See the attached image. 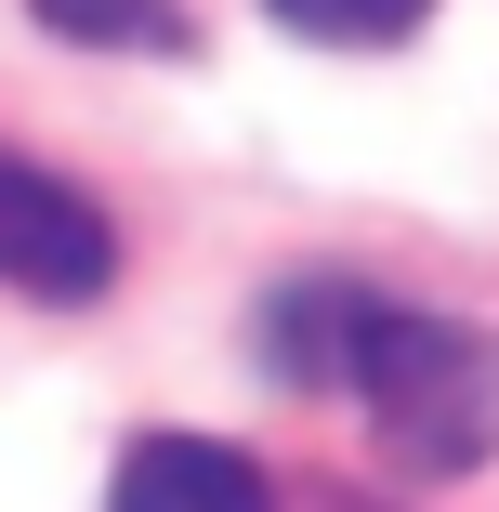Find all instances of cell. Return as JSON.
<instances>
[{"instance_id":"cell-1","label":"cell","mask_w":499,"mask_h":512,"mask_svg":"<svg viewBox=\"0 0 499 512\" xmlns=\"http://www.w3.org/2000/svg\"><path fill=\"white\" fill-rule=\"evenodd\" d=\"M342 394L368 407V434L408 473L499 460V329H473V316H408V302H381Z\"/></svg>"},{"instance_id":"cell-6","label":"cell","mask_w":499,"mask_h":512,"mask_svg":"<svg viewBox=\"0 0 499 512\" xmlns=\"http://www.w3.org/2000/svg\"><path fill=\"white\" fill-rule=\"evenodd\" d=\"M263 14L289 40H316V53H408L434 27V0H263Z\"/></svg>"},{"instance_id":"cell-4","label":"cell","mask_w":499,"mask_h":512,"mask_svg":"<svg viewBox=\"0 0 499 512\" xmlns=\"http://www.w3.org/2000/svg\"><path fill=\"white\" fill-rule=\"evenodd\" d=\"M368 316H381V289H355V276H289V289L263 302L250 355H263V381H289V394H342Z\"/></svg>"},{"instance_id":"cell-5","label":"cell","mask_w":499,"mask_h":512,"mask_svg":"<svg viewBox=\"0 0 499 512\" xmlns=\"http://www.w3.org/2000/svg\"><path fill=\"white\" fill-rule=\"evenodd\" d=\"M27 14H40L66 53H158V66H184V53H197L184 0H27Z\"/></svg>"},{"instance_id":"cell-3","label":"cell","mask_w":499,"mask_h":512,"mask_svg":"<svg viewBox=\"0 0 499 512\" xmlns=\"http://www.w3.org/2000/svg\"><path fill=\"white\" fill-rule=\"evenodd\" d=\"M106 512H276V486H263V460L250 447H224V434H132L119 447V473H106Z\"/></svg>"},{"instance_id":"cell-2","label":"cell","mask_w":499,"mask_h":512,"mask_svg":"<svg viewBox=\"0 0 499 512\" xmlns=\"http://www.w3.org/2000/svg\"><path fill=\"white\" fill-rule=\"evenodd\" d=\"M0 289H27V302H106L119 289V224L14 145H0Z\"/></svg>"}]
</instances>
